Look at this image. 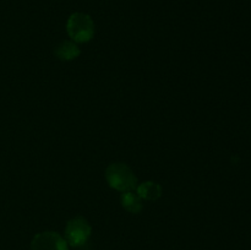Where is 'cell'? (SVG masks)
Listing matches in <instances>:
<instances>
[{
    "instance_id": "cell-1",
    "label": "cell",
    "mask_w": 251,
    "mask_h": 250,
    "mask_svg": "<svg viewBox=\"0 0 251 250\" xmlns=\"http://www.w3.org/2000/svg\"><path fill=\"white\" fill-rule=\"evenodd\" d=\"M105 179L110 188L122 193L132 191L137 186V179L129 166L122 162L112 163L105 169Z\"/></svg>"
},
{
    "instance_id": "cell-2",
    "label": "cell",
    "mask_w": 251,
    "mask_h": 250,
    "mask_svg": "<svg viewBox=\"0 0 251 250\" xmlns=\"http://www.w3.org/2000/svg\"><path fill=\"white\" fill-rule=\"evenodd\" d=\"M66 32L73 42L85 43L92 39L95 34V24L90 15L83 14V12H75L68 19Z\"/></svg>"
},
{
    "instance_id": "cell-3",
    "label": "cell",
    "mask_w": 251,
    "mask_h": 250,
    "mask_svg": "<svg viewBox=\"0 0 251 250\" xmlns=\"http://www.w3.org/2000/svg\"><path fill=\"white\" fill-rule=\"evenodd\" d=\"M91 225L83 217H75L66 223L65 240L71 247H82L91 237Z\"/></svg>"
},
{
    "instance_id": "cell-4",
    "label": "cell",
    "mask_w": 251,
    "mask_h": 250,
    "mask_svg": "<svg viewBox=\"0 0 251 250\" xmlns=\"http://www.w3.org/2000/svg\"><path fill=\"white\" fill-rule=\"evenodd\" d=\"M31 250H69V244L58 233L42 232L32 239Z\"/></svg>"
},
{
    "instance_id": "cell-5",
    "label": "cell",
    "mask_w": 251,
    "mask_h": 250,
    "mask_svg": "<svg viewBox=\"0 0 251 250\" xmlns=\"http://www.w3.org/2000/svg\"><path fill=\"white\" fill-rule=\"evenodd\" d=\"M135 190L142 200L147 201H156L162 195V186L154 181H146V183L140 184Z\"/></svg>"
},
{
    "instance_id": "cell-6",
    "label": "cell",
    "mask_w": 251,
    "mask_h": 250,
    "mask_svg": "<svg viewBox=\"0 0 251 250\" xmlns=\"http://www.w3.org/2000/svg\"><path fill=\"white\" fill-rule=\"evenodd\" d=\"M55 55L60 60H73V59L77 58L80 55V49H78L77 44L74 43V42L64 41L56 47Z\"/></svg>"
},
{
    "instance_id": "cell-7",
    "label": "cell",
    "mask_w": 251,
    "mask_h": 250,
    "mask_svg": "<svg viewBox=\"0 0 251 250\" xmlns=\"http://www.w3.org/2000/svg\"><path fill=\"white\" fill-rule=\"evenodd\" d=\"M122 205L129 212L139 213L142 210V199L134 190L126 191L122 195Z\"/></svg>"
}]
</instances>
